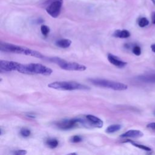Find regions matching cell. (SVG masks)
Returning <instances> with one entry per match:
<instances>
[{
  "mask_svg": "<svg viewBox=\"0 0 155 155\" xmlns=\"http://www.w3.org/2000/svg\"><path fill=\"white\" fill-rule=\"evenodd\" d=\"M0 50L1 51L7 52V53H13L17 54H22L27 56H31L33 57L38 58H43L44 59V56L39 51H37L34 50H31L29 48L14 45L12 44L1 42L0 44Z\"/></svg>",
  "mask_w": 155,
  "mask_h": 155,
  "instance_id": "obj_1",
  "label": "cell"
},
{
  "mask_svg": "<svg viewBox=\"0 0 155 155\" xmlns=\"http://www.w3.org/2000/svg\"><path fill=\"white\" fill-rule=\"evenodd\" d=\"M48 87L59 90H87L90 88L84 84L74 81H55L48 84Z\"/></svg>",
  "mask_w": 155,
  "mask_h": 155,
  "instance_id": "obj_2",
  "label": "cell"
},
{
  "mask_svg": "<svg viewBox=\"0 0 155 155\" xmlns=\"http://www.w3.org/2000/svg\"><path fill=\"white\" fill-rule=\"evenodd\" d=\"M88 81L90 82H91V84H93L96 86L101 87L103 88H107L112 89L116 91H123L128 88L127 85L119 82H116L113 81H110V80L99 79V78H95V79L91 78V79H89Z\"/></svg>",
  "mask_w": 155,
  "mask_h": 155,
  "instance_id": "obj_3",
  "label": "cell"
},
{
  "mask_svg": "<svg viewBox=\"0 0 155 155\" xmlns=\"http://www.w3.org/2000/svg\"><path fill=\"white\" fill-rule=\"evenodd\" d=\"M48 60L50 62L58 64L62 69L70 71H84L87 67L74 62H68L60 58H48Z\"/></svg>",
  "mask_w": 155,
  "mask_h": 155,
  "instance_id": "obj_4",
  "label": "cell"
},
{
  "mask_svg": "<svg viewBox=\"0 0 155 155\" xmlns=\"http://www.w3.org/2000/svg\"><path fill=\"white\" fill-rule=\"evenodd\" d=\"M27 68V74H38L45 76H49L53 73V70L41 64L37 63H30L28 64H26Z\"/></svg>",
  "mask_w": 155,
  "mask_h": 155,
  "instance_id": "obj_5",
  "label": "cell"
},
{
  "mask_svg": "<svg viewBox=\"0 0 155 155\" xmlns=\"http://www.w3.org/2000/svg\"><path fill=\"white\" fill-rule=\"evenodd\" d=\"M57 127L61 130H68L76 127L79 125L86 126L85 119L81 118H73L70 119H64L56 124Z\"/></svg>",
  "mask_w": 155,
  "mask_h": 155,
  "instance_id": "obj_6",
  "label": "cell"
},
{
  "mask_svg": "<svg viewBox=\"0 0 155 155\" xmlns=\"http://www.w3.org/2000/svg\"><path fill=\"white\" fill-rule=\"evenodd\" d=\"M22 64L17 62L12 61H0V70L1 71L10 72L12 71H16L20 72Z\"/></svg>",
  "mask_w": 155,
  "mask_h": 155,
  "instance_id": "obj_7",
  "label": "cell"
},
{
  "mask_svg": "<svg viewBox=\"0 0 155 155\" xmlns=\"http://www.w3.org/2000/svg\"><path fill=\"white\" fill-rule=\"evenodd\" d=\"M62 5V0H54L46 7V11L52 18H56L58 17L61 13Z\"/></svg>",
  "mask_w": 155,
  "mask_h": 155,
  "instance_id": "obj_8",
  "label": "cell"
},
{
  "mask_svg": "<svg viewBox=\"0 0 155 155\" xmlns=\"http://www.w3.org/2000/svg\"><path fill=\"white\" fill-rule=\"evenodd\" d=\"M85 117L87 125L96 128H102L103 127V121L99 117L91 114H88Z\"/></svg>",
  "mask_w": 155,
  "mask_h": 155,
  "instance_id": "obj_9",
  "label": "cell"
},
{
  "mask_svg": "<svg viewBox=\"0 0 155 155\" xmlns=\"http://www.w3.org/2000/svg\"><path fill=\"white\" fill-rule=\"evenodd\" d=\"M107 59L108 60V61L113 65H114V66L119 67V68H123L124 67H125L127 64V63L125 61H123L120 59H119L117 57H116V56L111 54L110 53H109L107 56Z\"/></svg>",
  "mask_w": 155,
  "mask_h": 155,
  "instance_id": "obj_10",
  "label": "cell"
},
{
  "mask_svg": "<svg viewBox=\"0 0 155 155\" xmlns=\"http://www.w3.org/2000/svg\"><path fill=\"white\" fill-rule=\"evenodd\" d=\"M143 136V133L139 130H130L120 135L121 137L137 138Z\"/></svg>",
  "mask_w": 155,
  "mask_h": 155,
  "instance_id": "obj_11",
  "label": "cell"
},
{
  "mask_svg": "<svg viewBox=\"0 0 155 155\" xmlns=\"http://www.w3.org/2000/svg\"><path fill=\"white\" fill-rule=\"evenodd\" d=\"M137 79L139 81L146 83H155V74L139 76Z\"/></svg>",
  "mask_w": 155,
  "mask_h": 155,
  "instance_id": "obj_12",
  "label": "cell"
},
{
  "mask_svg": "<svg viewBox=\"0 0 155 155\" xmlns=\"http://www.w3.org/2000/svg\"><path fill=\"white\" fill-rule=\"evenodd\" d=\"M55 44L58 47L62 48H67L71 45V41L68 39H61L56 41Z\"/></svg>",
  "mask_w": 155,
  "mask_h": 155,
  "instance_id": "obj_13",
  "label": "cell"
},
{
  "mask_svg": "<svg viewBox=\"0 0 155 155\" xmlns=\"http://www.w3.org/2000/svg\"><path fill=\"white\" fill-rule=\"evenodd\" d=\"M113 36L119 38H127L130 36V33L127 30H117L113 33Z\"/></svg>",
  "mask_w": 155,
  "mask_h": 155,
  "instance_id": "obj_14",
  "label": "cell"
},
{
  "mask_svg": "<svg viewBox=\"0 0 155 155\" xmlns=\"http://www.w3.org/2000/svg\"><path fill=\"white\" fill-rule=\"evenodd\" d=\"M121 128V125L119 124H113L108 126L105 130V132L107 133H113L119 131Z\"/></svg>",
  "mask_w": 155,
  "mask_h": 155,
  "instance_id": "obj_15",
  "label": "cell"
},
{
  "mask_svg": "<svg viewBox=\"0 0 155 155\" xmlns=\"http://www.w3.org/2000/svg\"><path fill=\"white\" fill-rule=\"evenodd\" d=\"M59 144L58 140L55 138H51L46 141V145L50 148H55Z\"/></svg>",
  "mask_w": 155,
  "mask_h": 155,
  "instance_id": "obj_16",
  "label": "cell"
},
{
  "mask_svg": "<svg viewBox=\"0 0 155 155\" xmlns=\"http://www.w3.org/2000/svg\"><path fill=\"white\" fill-rule=\"evenodd\" d=\"M125 142H130V143H131L133 146H134V147H137V148H140V149H141V150H145V151H150L151 150V149L150 147H147V146H146V145H141V144H139V143H135V142H133V141L131 140H127Z\"/></svg>",
  "mask_w": 155,
  "mask_h": 155,
  "instance_id": "obj_17",
  "label": "cell"
},
{
  "mask_svg": "<svg viewBox=\"0 0 155 155\" xmlns=\"http://www.w3.org/2000/svg\"><path fill=\"white\" fill-rule=\"evenodd\" d=\"M149 24V21L147 18L143 17L139 19L138 21V25L140 27H145Z\"/></svg>",
  "mask_w": 155,
  "mask_h": 155,
  "instance_id": "obj_18",
  "label": "cell"
},
{
  "mask_svg": "<svg viewBox=\"0 0 155 155\" xmlns=\"http://www.w3.org/2000/svg\"><path fill=\"white\" fill-rule=\"evenodd\" d=\"M20 134L23 137H28L31 134V131L27 128H22L20 130Z\"/></svg>",
  "mask_w": 155,
  "mask_h": 155,
  "instance_id": "obj_19",
  "label": "cell"
},
{
  "mask_svg": "<svg viewBox=\"0 0 155 155\" xmlns=\"http://www.w3.org/2000/svg\"><path fill=\"white\" fill-rule=\"evenodd\" d=\"M41 31L44 36H47L50 33V28L45 25H42L41 27Z\"/></svg>",
  "mask_w": 155,
  "mask_h": 155,
  "instance_id": "obj_20",
  "label": "cell"
},
{
  "mask_svg": "<svg viewBox=\"0 0 155 155\" xmlns=\"http://www.w3.org/2000/svg\"><path fill=\"white\" fill-rule=\"evenodd\" d=\"M70 140L73 143H78L80 142L82 140V138L81 136H78V135H74L72 136L70 139Z\"/></svg>",
  "mask_w": 155,
  "mask_h": 155,
  "instance_id": "obj_21",
  "label": "cell"
},
{
  "mask_svg": "<svg viewBox=\"0 0 155 155\" xmlns=\"http://www.w3.org/2000/svg\"><path fill=\"white\" fill-rule=\"evenodd\" d=\"M133 53L136 55V56H139L141 54V48L138 45H135L134 47H133V50H132Z\"/></svg>",
  "mask_w": 155,
  "mask_h": 155,
  "instance_id": "obj_22",
  "label": "cell"
},
{
  "mask_svg": "<svg viewBox=\"0 0 155 155\" xmlns=\"http://www.w3.org/2000/svg\"><path fill=\"white\" fill-rule=\"evenodd\" d=\"M27 151L25 150H18L13 151V154H16V155H24V154H27Z\"/></svg>",
  "mask_w": 155,
  "mask_h": 155,
  "instance_id": "obj_23",
  "label": "cell"
},
{
  "mask_svg": "<svg viewBox=\"0 0 155 155\" xmlns=\"http://www.w3.org/2000/svg\"><path fill=\"white\" fill-rule=\"evenodd\" d=\"M147 127L153 131H155V122H151L147 125Z\"/></svg>",
  "mask_w": 155,
  "mask_h": 155,
  "instance_id": "obj_24",
  "label": "cell"
},
{
  "mask_svg": "<svg viewBox=\"0 0 155 155\" xmlns=\"http://www.w3.org/2000/svg\"><path fill=\"white\" fill-rule=\"evenodd\" d=\"M151 20H152V23L155 24V12H153V13H152Z\"/></svg>",
  "mask_w": 155,
  "mask_h": 155,
  "instance_id": "obj_25",
  "label": "cell"
},
{
  "mask_svg": "<svg viewBox=\"0 0 155 155\" xmlns=\"http://www.w3.org/2000/svg\"><path fill=\"white\" fill-rule=\"evenodd\" d=\"M151 50H152L154 53H155V44H152V45H151Z\"/></svg>",
  "mask_w": 155,
  "mask_h": 155,
  "instance_id": "obj_26",
  "label": "cell"
},
{
  "mask_svg": "<svg viewBox=\"0 0 155 155\" xmlns=\"http://www.w3.org/2000/svg\"><path fill=\"white\" fill-rule=\"evenodd\" d=\"M69 154H77L76 153H70Z\"/></svg>",
  "mask_w": 155,
  "mask_h": 155,
  "instance_id": "obj_27",
  "label": "cell"
},
{
  "mask_svg": "<svg viewBox=\"0 0 155 155\" xmlns=\"http://www.w3.org/2000/svg\"><path fill=\"white\" fill-rule=\"evenodd\" d=\"M153 1H154V3H155V1H154V0H153Z\"/></svg>",
  "mask_w": 155,
  "mask_h": 155,
  "instance_id": "obj_28",
  "label": "cell"
},
{
  "mask_svg": "<svg viewBox=\"0 0 155 155\" xmlns=\"http://www.w3.org/2000/svg\"><path fill=\"white\" fill-rule=\"evenodd\" d=\"M154 115H155V111H154Z\"/></svg>",
  "mask_w": 155,
  "mask_h": 155,
  "instance_id": "obj_29",
  "label": "cell"
}]
</instances>
